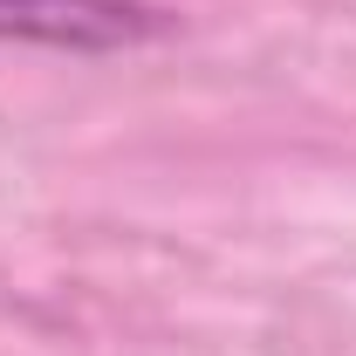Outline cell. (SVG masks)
<instances>
[{"instance_id": "cell-1", "label": "cell", "mask_w": 356, "mask_h": 356, "mask_svg": "<svg viewBox=\"0 0 356 356\" xmlns=\"http://www.w3.org/2000/svg\"><path fill=\"white\" fill-rule=\"evenodd\" d=\"M172 28L151 0H0V42L69 48V55H110V48L158 42Z\"/></svg>"}]
</instances>
